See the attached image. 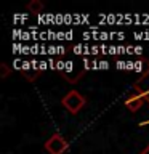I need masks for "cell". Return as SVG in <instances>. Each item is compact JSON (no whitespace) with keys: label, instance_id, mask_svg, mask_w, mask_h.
Wrapping results in <instances>:
<instances>
[{"label":"cell","instance_id":"obj_1","mask_svg":"<svg viewBox=\"0 0 149 154\" xmlns=\"http://www.w3.org/2000/svg\"><path fill=\"white\" fill-rule=\"evenodd\" d=\"M61 103H62V106H64L71 114H77L85 106L87 101H85V98L77 90H71L69 93H66L64 96H62Z\"/></svg>","mask_w":149,"mask_h":154},{"label":"cell","instance_id":"obj_2","mask_svg":"<svg viewBox=\"0 0 149 154\" xmlns=\"http://www.w3.org/2000/svg\"><path fill=\"white\" fill-rule=\"evenodd\" d=\"M67 148H69V144H67L66 138L59 133L51 135L45 141V149L48 151V154H64Z\"/></svg>","mask_w":149,"mask_h":154},{"label":"cell","instance_id":"obj_3","mask_svg":"<svg viewBox=\"0 0 149 154\" xmlns=\"http://www.w3.org/2000/svg\"><path fill=\"white\" fill-rule=\"evenodd\" d=\"M144 101L146 100L143 98V95H139L138 91H133V93L125 100V108L128 111H132V112H135V111H138L144 104Z\"/></svg>","mask_w":149,"mask_h":154},{"label":"cell","instance_id":"obj_4","mask_svg":"<svg viewBox=\"0 0 149 154\" xmlns=\"http://www.w3.org/2000/svg\"><path fill=\"white\" fill-rule=\"evenodd\" d=\"M27 10L34 14H38L43 10V3L40 2V0H32V2L27 3Z\"/></svg>","mask_w":149,"mask_h":154},{"label":"cell","instance_id":"obj_5","mask_svg":"<svg viewBox=\"0 0 149 154\" xmlns=\"http://www.w3.org/2000/svg\"><path fill=\"white\" fill-rule=\"evenodd\" d=\"M135 88H136L135 91H138L139 95H143V98L149 103V87H138V85H135Z\"/></svg>","mask_w":149,"mask_h":154},{"label":"cell","instance_id":"obj_6","mask_svg":"<svg viewBox=\"0 0 149 154\" xmlns=\"http://www.w3.org/2000/svg\"><path fill=\"white\" fill-rule=\"evenodd\" d=\"M8 74H10V67L7 66V63H2V64H0V77H2V79H7Z\"/></svg>","mask_w":149,"mask_h":154},{"label":"cell","instance_id":"obj_7","mask_svg":"<svg viewBox=\"0 0 149 154\" xmlns=\"http://www.w3.org/2000/svg\"><path fill=\"white\" fill-rule=\"evenodd\" d=\"M139 154H149V144H147V146H146V148H144V149H143V151H141V152H139Z\"/></svg>","mask_w":149,"mask_h":154}]
</instances>
